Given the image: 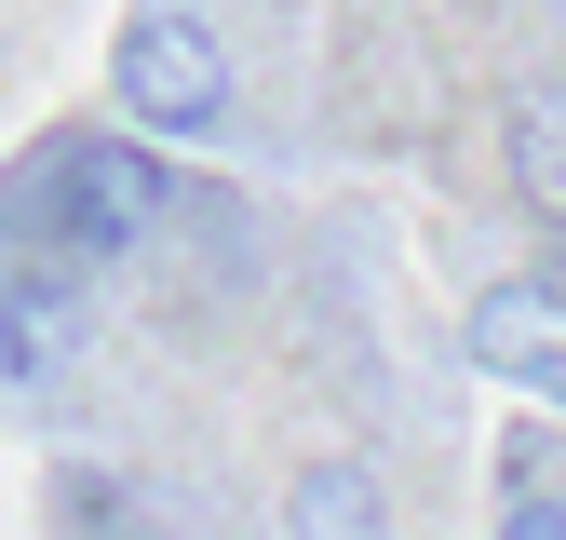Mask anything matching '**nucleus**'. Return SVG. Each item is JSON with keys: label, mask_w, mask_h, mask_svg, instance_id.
Listing matches in <instances>:
<instances>
[{"label": "nucleus", "mask_w": 566, "mask_h": 540, "mask_svg": "<svg viewBox=\"0 0 566 540\" xmlns=\"http://www.w3.org/2000/svg\"><path fill=\"white\" fill-rule=\"evenodd\" d=\"M28 217H41V257L122 270L135 243H163V163L135 135H67V149L28 163Z\"/></svg>", "instance_id": "1"}, {"label": "nucleus", "mask_w": 566, "mask_h": 540, "mask_svg": "<svg viewBox=\"0 0 566 540\" xmlns=\"http://www.w3.org/2000/svg\"><path fill=\"white\" fill-rule=\"evenodd\" d=\"M108 95H122V122H149V135H217L230 122V54H217L202 14L149 0V14H122V41H108Z\"/></svg>", "instance_id": "2"}, {"label": "nucleus", "mask_w": 566, "mask_h": 540, "mask_svg": "<svg viewBox=\"0 0 566 540\" xmlns=\"http://www.w3.org/2000/svg\"><path fill=\"white\" fill-rule=\"evenodd\" d=\"M95 352V311H82V270L67 257H28L0 270V392H41Z\"/></svg>", "instance_id": "3"}, {"label": "nucleus", "mask_w": 566, "mask_h": 540, "mask_svg": "<svg viewBox=\"0 0 566 540\" xmlns=\"http://www.w3.org/2000/svg\"><path fill=\"white\" fill-rule=\"evenodd\" d=\"M472 365L485 378H513V392H539V405H566V284H485L472 298Z\"/></svg>", "instance_id": "4"}, {"label": "nucleus", "mask_w": 566, "mask_h": 540, "mask_svg": "<svg viewBox=\"0 0 566 540\" xmlns=\"http://www.w3.org/2000/svg\"><path fill=\"white\" fill-rule=\"evenodd\" d=\"M500 163H513V189L539 202V217H566V95H513Z\"/></svg>", "instance_id": "5"}, {"label": "nucleus", "mask_w": 566, "mask_h": 540, "mask_svg": "<svg viewBox=\"0 0 566 540\" xmlns=\"http://www.w3.org/2000/svg\"><path fill=\"white\" fill-rule=\"evenodd\" d=\"M500 527H566V446L553 433H513L500 446Z\"/></svg>", "instance_id": "6"}, {"label": "nucleus", "mask_w": 566, "mask_h": 540, "mask_svg": "<svg viewBox=\"0 0 566 540\" xmlns=\"http://www.w3.org/2000/svg\"><path fill=\"white\" fill-rule=\"evenodd\" d=\"M297 527H391V487L378 472H350V459H324V472H297V500H283Z\"/></svg>", "instance_id": "7"}, {"label": "nucleus", "mask_w": 566, "mask_h": 540, "mask_svg": "<svg viewBox=\"0 0 566 540\" xmlns=\"http://www.w3.org/2000/svg\"><path fill=\"white\" fill-rule=\"evenodd\" d=\"M41 513H54V527H135L149 500H135V487H108V472H54V487H41Z\"/></svg>", "instance_id": "8"}]
</instances>
